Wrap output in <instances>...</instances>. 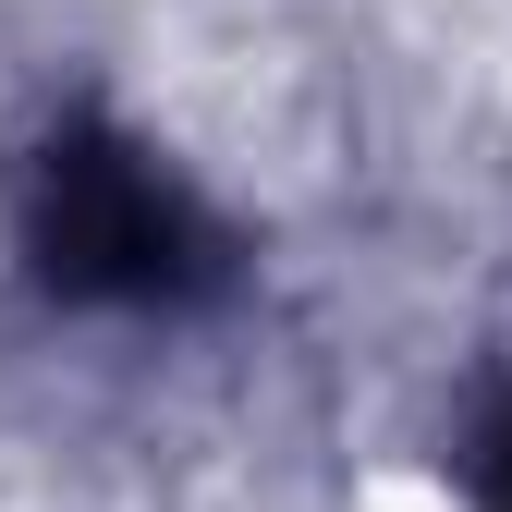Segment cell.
<instances>
[{
  "label": "cell",
  "instance_id": "cell-1",
  "mask_svg": "<svg viewBox=\"0 0 512 512\" xmlns=\"http://www.w3.org/2000/svg\"><path fill=\"white\" fill-rule=\"evenodd\" d=\"M354 512H464V500L439 488V476H415V464H378V476L354 488Z\"/></svg>",
  "mask_w": 512,
  "mask_h": 512
}]
</instances>
